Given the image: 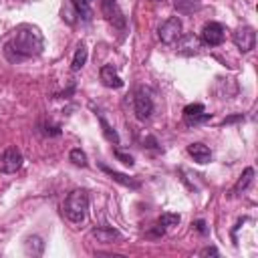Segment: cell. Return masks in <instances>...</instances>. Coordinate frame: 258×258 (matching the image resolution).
<instances>
[{"label":"cell","instance_id":"cell-1","mask_svg":"<svg viewBox=\"0 0 258 258\" xmlns=\"http://www.w3.org/2000/svg\"><path fill=\"white\" fill-rule=\"evenodd\" d=\"M42 34L36 26L30 24H20L12 36L8 38V42L4 44V54L10 62H20L26 60L30 56H36L42 52Z\"/></svg>","mask_w":258,"mask_h":258},{"label":"cell","instance_id":"cell-2","mask_svg":"<svg viewBox=\"0 0 258 258\" xmlns=\"http://www.w3.org/2000/svg\"><path fill=\"white\" fill-rule=\"evenodd\" d=\"M87 210H89V194L85 189H73L62 206L64 216L73 222V224H81L87 218Z\"/></svg>","mask_w":258,"mask_h":258},{"label":"cell","instance_id":"cell-3","mask_svg":"<svg viewBox=\"0 0 258 258\" xmlns=\"http://www.w3.org/2000/svg\"><path fill=\"white\" fill-rule=\"evenodd\" d=\"M157 32H159V40L163 44H175L181 38V20L177 16H171L159 26Z\"/></svg>","mask_w":258,"mask_h":258},{"label":"cell","instance_id":"cell-4","mask_svg":"<svg viewBox=\"0 0 258 258\" xmlns=\"http://www.w3.org/2000/svg\"><path fill=\"white\" fill-rule=\"evenodd\" d=\"M22 161H24V157H22L20 149L6 147L0 153V171L2 173H14V171H18L22 167Z\"/></svg>","mask_w":258,"mask_h":258},{"label":"cell","instance_id":"cell-5","mask_svg":"<svg viewBox=\"0 0 258 258\" xmlns=\"http://www.w3.org/2000/svg\"><path fill=\"white\" fill-rule=\"evenodd\" d=\"M133 111H135V117L145 121L151 113H153V101L149 97V93L145 89H139L133 97Z\"/></svg>","mask_w":258,"mask_h":258},{"label":"cell","instance_id":"cell-6","mask_svg":"<svg viewBox=\"0 0 258 258\" xmlns=\"http://www.w3.org/2000/svg\"><path fill=\"white\" fill-rule=\"evenodd\" d=\"M226 38V28L220 22H208L202 30V42L208 46H218Z\"/></svg>","mask_w":258,"mask_h":258},{"label":"cell","instance_id":"cell-7","mask_svg":"<svg viewBox=\"0 0 258 258\" xmlns=\"http://www.w3.org/2000/svg\"><path fill=\"white\" fill-rule=\"evenodd\" d=\"M232 40H234V44H236L242 52H248V50H252L254 44H256V32H254L252 26H240V28H236V32L232 34Z\"/></svg>","mask_w":258,"mask_h":258},{"label":"cell","instance_id":"cell-8","mask_svg":"<svg viewBox=\"0 0 258 258\" xmlns=\"http://www.w3.org/2000/svg\"><path fill=\"white\" fill-rule=\"evenodd\" d=\"M212 115L204 113V105L202 103H191V105H185L183 109V119L187 125H198V123H204L208 121Z\"/></svg>","mask_w":258,"mask_h":258},{"label":"cell","instance_id":"cell-9","mask_svg":"<svg viewBox=\"0 0 258 258\" xmlns=\"http://www.w3.org/2000/svg\"><path fill=\"white\" fill-rule=\"evenodd\" d=\"M99 79L105 87L109 89H121L123 87V79L117 75V71L111 67V64H103L101 71H99Z\"/></svg>","mask_w":258,"mask_h":258},{"label":"cell","instance_id":"cell-10","mask_svg":"<svg viewBox=\"0 0 258 258\" xmlns=\"http://www.w3.org/2000/svg\"><path fill=\"white\" fill-rule=\"evenodd\" d=\"M187 153L194 157V161H198V163H208L210 159H212V151H210V147L208 145H204V143H189L187 145Z\"/></svg>","mask_w":258,"mask_h":258},{"label":"cell","instance_id":"cell-11","mask_svg":"<svg viewBox=\"0 0 258 258\" xmlns=\"http://www.w3.org/2000/svg\"><path fill=\"white\" fill-rule=\"evenodd\" d=\"M93 238H97V242H103V244H109L117 238H121V234L115 230V228H109V226H99V228H93L91 232Z\"/></svg>","mask_w":258,"mask_h":258},{"label":"cell","instance_id":"cell-12","mask_svg":"<svg viewBox=\"0 0 258 258\" xmlns=\"http://www.w3.org/2000/svg\"><path fill=\"white\" fill-rule=\"evenodd\" d=\"M101 169H103L109 177H113L117 183H121V185H127V187H133V189H137V187L141 185L137 179H133V177H129V175H125V173H119V171H115V169H111V167H107V165H101Z\"/></svg>","mask_w":258,"mask_h":258},{"label":"cell","instance_id":"cell-13","mask_svg":"<svg viewBox=\"0 0 258 258\" xmlns=\"http://www.w3.org/2000/svg\"><path fill=\"white\" fill-rule=\"evenodd\" d=\"M101 10H103V14H105V18L109 22L119 20V24L123 26V16H121V10L117 8V2L115 0H103L101 2Z\"/></svg>","mask_w":258,"mask_h":258},{"label":"cell","instance_id":"cell-14","mask_svg":"<svg viewBox=\"0 0 258 258\" xmlns=\"http://www.w3.org/2000/svg\"><path fill=\"white\" fill-rule=\"evenodd\" d=\"M87 56H89V52H87V46L81 42V44L77 46V50H75V56H73L71 69H73V71H81V69L85 67V62H87Z\"/></svg>","mask_w":258,"mask_h":258},{"label":"cell","instance_id":"cell-15","mask_svg":"<svg viewBox=\"0 0 258 258\" xmlns=\"http://www.w3.org/2000/svg\"><path fill=\"white\" fill-rule=\"evenodd\" d=\"M200 8H202L200 0H175V10L179 14H194Z\"/></svg>","mask_w":258,"mask_h":258},{"label":"cell","instance_id":"cell-16","mask_svg":"<svg viewBox=\"0 0 258 258\" xmlns=\"http://www.w3.org/2000/svg\"><path fill=\"white\" fill-rule=\"evenodd\" d=\"M252 179H254V169H252V167H246V169H244V173L240 175V179L236 181V185H234L232 194H240V191H244V189L252 183Z\"/></svg>","mask_w":258,"mask_h":258},{"label":"cell","instance_id":"cell-17","mask_svg":"<svg viewBox=\"0 0 258 258\" xmlns=\"http://www.w3.org/2000/svg\"><path fill=\"white\" fill-rule=\"evenodd\" d=\"M24 248H26V254L40 256L42 250H44V242H42V238H38V236H30V238H26Z\"/></svg>","mask_w":258,"mask_h":258},{"label":"cell","instance_id":"cell-18","mask_svg":"<svg viewBox=\"0 0 258 258\" xmlns=\"http://www.w3.org/2000/svg\"><path fill=\"white\" fill-rule=\"evenodd\" d=\"M99 123H101V129H103V135H105V139L107 141H111V143H119V135H117V131L107 123V119L103 117V115H99Z\"/></svg>","mask_w":258,"mask_h":258},{"label":"cell","instance_id":"cell-19","mask_svg":"<svg viewBox=\"0 0 258 258\" xmlns=\"http://www.w3.org/2000/svg\"><path fill=\"white\" fill-rule=\"evenodd\" d=\"M73 4H75L77 14H79L83 20H91V18H93V10H91V6H89V0H73Z\"/></svg>","mask_w":258,"mask_h":258},{"label":"cell","instance_id":"cell-20","mask_svg":"<svg viewBox=\"0 0 258 258\" xmlns=\"http://www.w3.org/2000/svg\"><path fill=\"white\" fill-rule=\"evenodd\" d=\"M69 159H71L75 165H79V167H87V155H85V151H83V149H79V147L71 149Z\"/></svg>","mask_w":258,"mask_h":258},{"label":"cell","instance_id":"cell-21","mask_svg":"<svg viewBox=\"0 0 258 258\" xmlns=\"http://www.w3.org/2000/svg\"><path fill=\"white\" fill-rule=\"evenodd\" d=\"M157 224H161L163 228L165 226H177L179 224V214H161V218H159V222Z\"/></svg>","mask_w":258,"mask_h":258},{"label":"cell","instance_id":"cell-22","mask_svg":"<svg viewBox=\"0 0 258 258\" xmlns=\"http://www.w3.org/2000/svg\"><path fill=\"white\" fill-rule=\"evenodd\" d=\"M115 157H117V159H119L121 163H125V165H129V167H131V165L135 163L131 155H127V153H123V151H119V149H115Z\"/></svg>","mask_w":258,"mask_h":258},{"label":"cell","instance_id":"cell-23","mask_svg":"<svg viewBox=\"0 0 258 258\" xmlns=\"http://www.w3.org/2000/svg\"><path fill=\"white\" fill-rule=\"evenodd\" d=\"M194 226H196V230H198L200 234H206V232H208V228H206V222H204V220H198Z\"/></svg>","mask_w":258,"mask_h":258},{"label":"cell","instance_id":"cell-24","mask_svg":"<svg viewBox=\"0 0 258 258\" xmlns=\"http://www.w3.org/2000/svg\"><path fill=\"white\" fill-rule=\"evenodd\" d=\"M200 254H202V256H218V250H216V248H204Z\"/></svg>","mask_w":258,"mask_h":258},{"label":"cell","instance_id":"cell-25","mask_svg":"<svg viewBox=\"0 0 258 258\" xmlns=\"http://www.w3.org/2000/svg\"><path fill=\"white\" fill-rule=\"evenodd\" d=\"M242 119V115H236V117H228V119H224V125L226 123H234V121H240Z\"/></svg>","mask_w":258,"mask_h":258}]
</instances>
